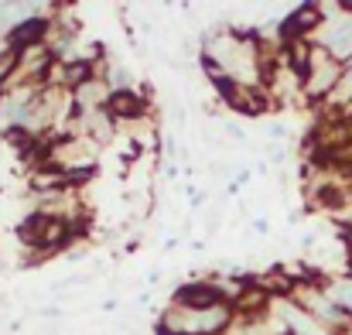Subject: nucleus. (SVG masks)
I'll return each mask as SVG.
<instances>
[{"label":"nucleus","instance_id":"3","mask_svg":"<svg viewBox=\"0 0 352 335\" xmlns=\"http://www.w3.org/2000/svg\"><path fill=\"white\" fill-rule=\"evenodd\" d=\"M253 281H256V288H263L274 301H291V294H294V281L284 274V267H280V263H274V267H267V270L253 274Z\"/></svg>","mask_w":352,"mask_h":335},{"label":"nucleus","instance_id":"2","mask_svg":"<svg viewBox=\"0 0 352 335\" xmlns=\"http://www.w3.org/2000/svg\"><path fill=\"white\" fill-rule=\"evenodd\" d=\"M151 100L140 93V89H117L113 96H110V103H107V113L113 116V123L117 127H133V123H140L144 116H151Z\"/></svg>","mask_w":352,"mask_h":335},{"label":"nucleus","instance_id":"4","mask_svg":"<svg viewBox=\"0 0 352 335\" xmlns=\"http://www.w3.org/2000/svg\"><path fill=\"white\" fill-rule=\"evenodd\" d=\"M164 250H168V253L178 250V236H168V239H164Z\"/></svg>","mask_w":352,"mask_h":335},{"label":"nucleus","instance_id":"1","mask_svg":"<svg viewBox=\"0 0 352 335\" xmlns=\"http://www.w3.org/2000/svg\"><path fill=\"white\" fill-rule=\"evenodd\" d=\"M168 305L185 308V312H209V308L226 305V298H223V291H219L209 277H192L188 284H182V288L171 294Z\"/></svg>","mask_w":352,"mask_h":335},{"label":"nucleus","instance_id":"5","mask_svg":"<svg viewBox=\"0 0 352 335\" xmlns=\"http://www.w3.org/2000/svg\"><path fill=\"white\" fill-rule=\"evenodd\" d=\"M332 335H352V329H342V332H332Z\"/></svg>","mask_w":352,"mask_h":335}]
</instances>
